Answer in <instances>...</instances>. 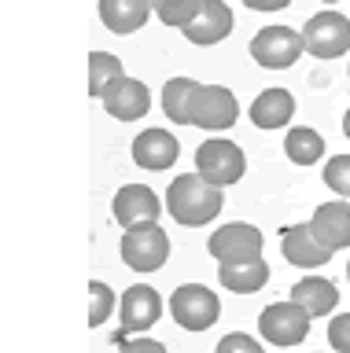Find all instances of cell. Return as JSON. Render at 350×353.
I'll use <instances>...</instances> for the list:
<instances>
[{
  "mask_svg": "<svg viewBox=\"0 0 350 353\" xmlns=\"http://www.w3.org/2000/svg\"><path fill=\"white\" fill-rule=\"evenodd\" d=\"M217 313H222V302L203 283H181L170 294V316L184 331H206L211 324H217Z\"/></svg>",
  "mask_w": 350,
  "mask_h": 353,
  "instance_id": "obj_5",
  "label": "cell"
},
{
  "mask_svg": "<svg viewBox=\"0 0 350 353\" xmlns=\"http://www.w3.org/2000/svg\"><path fill=\"white\" fill-rule=\"evenodd\" d=\"M155 0H100V22L111 33H137L144 30Z\"/></svg>",
  "mask_w": 350,
  "mask_h": 353,
  "instance_id": "obj_17",
  "label": "cell"
},
{
  "mask_svg": "<svg viewBox=\"0 0 350 353\" xmlns=\"http://www.w3.org/2000/svg\"><path fill=\"white\" fill-rule=\"evenodd\" d=\"M162 210L166 206L159 203V195L151 192L148 184H122L115 192V203H111V214L126 232L137 228V225H159Z\"/></svg>",
  "mask_w": 350,
  "mask_h": 353,
  "instance_id": "obj_11",
  "label": "cell"
},
{
  "mask_svg": "<svg viewBox=\"0 0 350 353\" xmlns=\"http://www.w3.org/2000/svg\"><path fill=\"white\" fill-rule=\"evenodd\" d=\"M347 276H350V265H347Z\"/></svg>",
  "mask_w": 350,
  "mask_h": 353,
  "instance_id": "obj_33",
  "label": "cell"
},
{
  "mask_svg": "<svg viewBox=\"0 0 350 353\" xmlns=\"http://www.w3.org/2000/svg\"><path fill=\"white\" fill-rule=\"evenodd\" d=\"M126 70H122V59L111 52H93L89 55V96L104 99V92L111 88L115 81H122Z\"/></svg>",
  "mask_w": 350,
  "mask_h": 353,
  "instance_id": "obj_22",
  "label": "cell"
},
{
  "mask_svg": "<svg viewBox=\"0 0 350 353\" xmlns=\"http://www.w3.org/2000/svg\"><path fill=\"white\" fill-rule=\"evenodd\" d=\"M280 254L295 269H317V265L332 261V250L317 243V236L310 232V221L306 225H288L280 232Z\"/></svg>",
  "mask_w": 350,
  "mask_h": 353,
  "instance_id": "obj_13",
  "label": "cell"
},
{
  "mask_svg": "<svg viewBox=\"0 0 350 353\" xmlns=\"http://www.w3.org/2000/svg\"><path fill=\"white\" fill-rule=\"evenodd\" d=\"M284 154H288L295 165H313V162L324 154L321 132L310 129V125H295V129H288V140H284Z\"/></svg>",
  "mask_w": 350,
  "mask_h": 353,
  "instance_id": "obj_21",
  "label": "cell"
},
{
  "mask_svg": "<svg viewBox=\"0 0 350 353\" xmlns=\"http://www.w3.org/2000/svg\"><path fill=\"white\" fill-rule=\"evenodd\" d=\"M236 118H240V103H236L233 88H225V85H200L192 92L188 125L217 132V129H233Z\"/></svg>",
  "mask_w": 350,
  "mask_h": 353,
  "instance_id": "obj_6",
  "label": "cell"
},
{
  "mask_svg": "<svg viewBox=\"0 0 350 353\" xmlns=\"http://www.w3.org/2000/svg\"><path fill=\"white\" fill-rule=\"evenodd\" d=\"M310 232L317 236V243L328 250H347L350 247V203L336 199V203H321L317 214L310 217Z\"/></svg>",
  "mask_w": 350,
  "mask_h": 353,
  "instance_id": "obj_12",
  "label": "cell"
},
{
  "mask_svg": "<svg viewBox=\"0 0 350 353\" xmlns=\"http://www.w3.org/2000/svg\"><path fill=\"white\" fill-rule=\"evenodd\" d=\"M217 280L229 287L233 294H255L269 283V265L255 258V261H236V265H217Z\"/></svg>",
  "mask_w": 350,
  "mask_h": 353,
  "instance_id": "obj_20",
  "label": "cell"
},
{
  "mask_svg": "<svg viewBox=\"0 0 350 353\" xmlns=\"http://www.w3.org/2000/svg\"><path fill=\"white\" fill-rule=\"evenodd\" d=\"M306 52L302 33L288 26H266L251 37V59L266 70H288L299 63V55Z\"/></svg>",
  "mask_w": 350,
  "mask_h": 353,
  "instance_id": "obj_7",
  "label": "cell"
},
{
  "mask_svg": "<svg viewBox=\"0 0 350 353\" xmlns=\"http://www.w3.org/2000/svg\"><path fill=\"white\" fill-rule=\"evenodd\" d=\"M151 107V96H148V85L137 81V77H122L115 81L111 88L104 92V110L118 121H137L144 118Z\"/></svg>",
  "mask_w": 350,
  "mask_h": 353,
  "instance_id": "obj_15",
  "label": "cell"
},
{
  "mask_svg": "<svg viewBox=\"0 0 350 353\" xmlns=\"http://www.w3.org/2000/svg\"><path fill=\"white\" fill-rule=\"evenodd\" d=\"M170 258V236L159 225H137L122 236V261L133 272H155Z\"/></svg>",
  "mask_w": 350,
  "mask_h": 353,
  "instance_id": "obj_8",
  "label": "cell"
},
{
  "mask_svg": "<svg viewBox=\"0 0 350 353\" xmlns=\"http://www.w3.org/2000/svg\"><path fill=\"white\" fill-rule=\"evenodd\" d=\"M302 44L313 59H339L350 48V19L339 11H317L302 26Z\"/></svg>",
  "mask_w": 350,
  "mask_h": 353,
  "instance_id": "obj_4",
  "label": "cell"
},
{
  "mask_svg": "<svg viewBox=\"0 0 350 353\" xmlns=\"http://www.w3.org/2000/svg\"><path fill=\"white\" fill-rule=\"evenodd\" d=\"M324 184L332 188L336 195L350 199V154H332L324 162Z\"/></svg>",
  "mask_w": 350,
  "mask_h": 353,
  "instance_id": "obj_26",
  "label": "cell"
},
{
  "mask_svg": "<svg viewBox=\"0 0 350 353\" xmlns=\"http://www.w3.org/2000/svg\"><path fill=\"white\" fill-rule=\"evenodd\" d=\"M118 313H122V327H118V335L115 342H122L129 335H144L148 327H155L159 324V316H162V298L155 287H148V283H133L129 291L122 294V305H118Z\"/></svg>",
  "mask_w": 350,
  "mask_h": 353,
  "instance_id": "obj_10",
  "label": "cell"
},
{
  "mask_svg": "<svg viewBox=\"0 0 350 353\" xmlns=\"http://www.w3.org/2000/svg\"><path fill=\"white\" fill-rule=\"evenodd\" d=\"M324 4H336V0H324Z\"/></svg>",
  "mask_w": 350,
  "mask_h": 353,
  "instance_id": "obj_32",
  "label": "cell"
},
{
  "mask_svg": "<svg viewBox=\"0 0 350 353\" xmlns=\"http://www.w3.org/2000/svg\"><path fill=\"white\" fill-rule=\"evenodd\" d=\"M192 77H170L166 85H162V110H166L170 121H177V125H188V103H192V92H195Z\"/></svg>",
  "mask_w": 350,
  "mask_h": 353,
  "instance_id": "obj_23",
  "label": "cell"
},
{
  "mask_svg": "<svg viewBox=\"0 0 350 353\" xmlns=\"http://www.w3.org/2000/svg\"><path fill=\"white\" fill-rule=\"evenodd\" d=\"M310 313L291 302V298H284V302H273L262 309L258 316V335L273 342V346H299V342L310 335Z\"/></svg>",
  "mask_w": 350,
  "mask_h": 353,
  "instance_id": "obj_3",
  "label": "cell"
},
{
  "mask_svg": "<svg viewBox=\"0 0 350 353\" xmlns=\"http://www.w3.org/2000/svg\"><path fill=\"white\" fill-rule=\"evenodd\" d=\"M111 309H115V291L100 280L89 283V327H100L111 320Z\"/></svg>",
  "mask_w": 350,
  "mask_h": 353,
  "instance_id": "obj_25",
  "label": "cell"
},
{
  "mask_svg": "<svg viewBox=\"0 0 350 353\" xmlns=\"http://www.w3.org/2000/svg\"><path fill=\"white\" fill-rule=\"evenodd\" d=\"M214 353H266V350H262V342L251 339L247 331H233V335H225L222 342H217Z\"/></svg>",
  "mask_w": 350,
  "mask_h": 353,
  "instance_id": "obj_27",
  "label": "cell"
},
{
  "mask_svg": "<svg viewBox=\"0 0 350 353\" xmlns=\"http://www.w3.org/2000/svg\"><path fill=\"white\" fill-rule=\"evenodd\" d=\"M247 8H255V11H280V8H288L291 0H244Z\"/></svg>",
  "mask_w": 350,
  "mask_h": 353,
  "instance_id": "obj_30",
  "label": "cell"
},
{
  "mask_svg": "<svg viewBox=\"0 0 350 353\" xmlns=\"http://www.w3.org/2000/svg\"><path fill=\"white\" fill-rule=\"evenodd\" d=\"M244 170H247V159H244V151H240L233 140L214 137V140L200 143V151H195V173H200L206 184H214V188L236 184L240 176H244Z\"/></svg>",
  "mask_w": 350,
  "mask_h": 353,
  "instance_id": "obj_2",
  "label": "cell"
},
{
  "mask_svg": "<svg viewBox=\"0 0 350 353\" xmlns=\"http://www.w3.org/2000/svg\"><path fill=\"white\" fill-rule=\"evenodd\" d=\"M291 114H295V96L288 88H266L251 103V121L258 129H284L291 121Z\"/></svg>",
  "mask_w": 350,
  "mask_h": 353,
  "instance_id": "obj_18",
  "label": "cell"
},
{
  "mask_svg": "<svg viewBox=\"0 0 350 353\" xmlns=\"http://www.w3.org/2000/svg\"><path fill=\"white\" fill-rule=\"evenodd\" d=\"M203 0H155V15L173 30H188L200 15Z\"/></svg>",
  "mask_w": 350,
  "mask_h": 353,
  "instance_id": "obj_24",
  "label": "cell"
},
{
  "mask_svg": "<svg viewBox=\"0 0 350 353\" xmlns=\"http://www.w3.org/2000/svg\"><path fill=\"white\" fill-rule=\"evenodd\" d=\"M347 74H350V70H347Z\"/></svg>",
  "mask_w": 350,
  "mask_h": 353,
  "instance_id": "obj_34",
  "label": "cell"
},
{
  "mask_svg": "<svg viewBox=\"0 0 350 353\" xmlns=\"http://www.w3.org/2000/svg\"><path fill=\"white\" fill-rule=\"evenodd\" d=\"M262 232L247 221H229L206 239L211 258H217V265H236V261H255L262 258Z\"/></svg>",
  "mask_w": 350,
  "mask_h": 353,
  "instance_id": "obj_9",
  "label": "cell"
},
{
  "mask_svg": "<svg viewBox=\"0 0 350 353\" xmlns=\"http://www.w3.org/2000/svg\"><path fill=\"white\" fill-rule=\"evenodd\" d=\"M229 33H233V11H229V4L225 0H203L200 15H195V22L188 30H184V37L192 44H200V48H206V44L225 41Z\"/></svg>",
  "mask_w": 350,
  "mask_h": 353,
  "instance_id": "obj_16",
  "label": "cell"
},
{
  "mask_svg": "<svg viewBox=\"0 0 350 353\" xmlns=\"http://www.w3.org/2000/svg\"><path fill=\"white\" fill-rule=\"evenodd\" d=\"M328 346L336 353H350V313L332 316V324H328Z\"/></svg>",
  "mask_w": 350,
  "mask_h": 353,
  "instance_id": "obj_28",
  "label": "cell"
},
{
  "mask_svg": "<svg viewBox=\"0 0 350 353\" xmlns=\"http://www.w3.org/2000/svg\"><path fill=\"white\" fill-rule=\"evenodd\" d=\"M222 188L206 184L200 173H184V176H173L170 181V192H166V210L170 217L184 228H200V225H211V221L222 214Z\"/></svg>",
  "mask_w": 350,
  "mask_h": 353,
  "instance_id": "obj_1",
  "label": "cell"
},
{
  "mask_svg": "<svg viewBox=\"0 0 350 353\" xmlns=\"http://www.w3.org/2000/svg\"><path fill=\"white\" fill-rule=\"evenodd\" d=\"M291 302H299L310 316H328L339 305V291H336L332 280H324V276H302V280L291 287Z\"/></svg>",
  "mask_w": 350,
  "mask_h": 353,
  "instance_id": "obj_19",
  "label": "cell"
},
{
  "mask_svg": "<svg viewBox=\"0 0 350 353\" xmlns=\"http://www.w3.org/2000/svg\"><path fill=\"white\" fill-rule=\"evenodd\" d=\"M177 154H181L177 137H170V132L159 129V125L144 129L133 140V162L140 165V170H155V173L159 170H170V165L177 162Z\"/></svg>",
  "mask_w": 350,
  "mask_h": 353,
  "instance_id": "obj_14",
  "label": "cell"
},
{
  "mask_svg": "<svg viewBox=\"0 0 350 353\" xmlns=\"http://www.w3.org/2000/svg\"><path fill=\"white\" fill-rule=\"evenodd\" d=\"M343 132H347V140H350V110L343 114Z\"/></svg>",
  "mask_w": 350,
  "mask_h": 353,
  "instance_id": "obj_31",
  "label": "cell"
},
{
  "mask_svg": "<svg viewBox=\"0 0 350 353\" xmlns=\"http://www.w3.org/2000/svg\"><path fill=\"white\" fill-rule=\"evenodd\" d=\"M118 353H166V346L155 342V339L137 335V339H122V342H118Z\"/></svg>",
  "mask_w": 350,
  "mask_h": 353,
  "instance_id": "obj_29",
  "label": "cell"
}]
</instances>
